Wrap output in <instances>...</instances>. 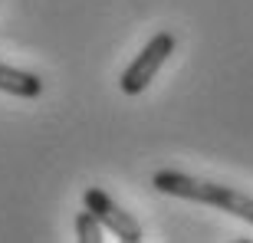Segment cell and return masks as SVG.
Masks as SVG:
<instances>
[{"instance_id": "1", "label": "cell", "mask_w": 253, "mask_h": 243, "mask_svg": "<svg viewBox=\"0 0 253 243\" xmlns=\"http://www.w3.org/2000/svg\"><path fill=\"white\" fill-rule=\"evenodd\" d=\"M151 187L161 191L168 197H181V201H197V204H211L217 210H227V214L240 217L247 224H253V197L244 191H234L227 184H217V181H201L191 178L184 171L174 168H161L151 174Z\"/></svg>"}, {"instance_id": "2", "label": "cell", "mask_w": 253, "mask_h": 243, "mask_svg": "<svg viewBox=\"0 0 253 243\" xmlns=\"http://www.w3.org/2000/svg\"><path fill=\"white\" fill-rule=\"evenodd\" d=\"M171 53H174V37H171L168 30L155 33V37L138 49V56L122 69V76H119L122 95H141L145 92L151 85V79L161 73V66L171 59Z\"/></svg>"}, {"instance_id": "3", "label": "cell", "mask_w": 253, "mask_h": 243, "mask_svg": "<svg viewBox=\"0 0 253 243\" xmlns=\"http://www.w3.org/2000/svg\"><path fill=\"white\" fill-rule=\"evenodd\" d=\"M83 204L102 220V227L109 230V234H115L122 243H141V240H145L141 224L128 214V210H122V207L115 204L102 187H85V191H83Z\"/></svg>"}, {"instance_id": "4", "label": "cell", "mask_w": 253, "mask_h": 243, "mask_svg": "<svg viewBox=\"0 0 253 243\" xmlns=\"http://www.w3.org/2000/svg\"><path fill=\"white\" fill-rule=\"evenodd\" d=\"M0 92L17 95V99H40L43 95V79L27 69H13V66L0 63Z\"/></svg>"}, {"instance_id": "5", "label": "cell", "mask_w": 253, "mask_h": 243, "mask_svg": "<svg viewBox=\"0 0 253 243\" xmlns=\"http://www.w3.org/2000/svg\"><path fill=\"white\" fill-rule=\"evenodd\" d=\"M102 230H105L102 220H99L89 207L76 214V240H79V243H99V240H102Z\"/></svg>"}]
</instances>
